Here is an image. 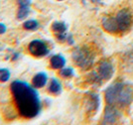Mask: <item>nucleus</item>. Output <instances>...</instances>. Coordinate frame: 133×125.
<instances>
[{
    "label": "nucleus",
    "instance_id": "2",
    "mask_svg": "<svg viewBox=\"0 0 133 125\" xmlns=\"http://www.w3.org/2000/svg\"><path fill=\"white\" fill-rule=\"evenodd\" d=\"M106 102L112 106H125L133 99V87L127 83H114L106 89Z\"/></svg>",
    "mask_w": 133,
    "mask_h": 125
},
{
    "label": "nucleus",
    "instance_id": "3",
    "mask_svg": "<svg viewBox=\"0 0 133 125\" xmlns=\"http://www.w3.org/2000/svg\"><path fill=\"white\" fill-rule=\"evenodd\" d=\"M133 22L132 14L128 10H121L114 17L106 18L102 22L103 28L110 33H122L131 27Z\"/></svg>",
    "mask_w": 133,
    "mask_h": 125
},
{
    "label": "nucleus",
    "instance_id": "17",
    "mask_svg": "<svg viewBox=\"0 0 133 125\" xmlns=\"http://www.w3.org/2000/svg\"><path fill=\"white\" fill-rule=\"evenodd\" d=\"M6 30H7V28H6L5 25L3 23H0V35L4 34L6 32Z\"/></svg>",
    "mask_w": 133,
    "mask_h": 125
},
{
    "label": "nucleus",
    "instance_id": "4",
    "mask_svg": "<svg viewBox=\"0 0 133 125\" xmlns=\"http://www.w3.org/2000/svg\"><path fill=\"white\" fill-rule=\"evenodd\" d=\"M114 69L109 62H102L99 65L97 71L91 74V81L96 83H102L104 81L110 80V77L113 76Z\"/></svg>",
    "mask_w": 133,
    "mask_h": 125
},
{
    "label": "nucleus",
    "instance_id": "9",
    "mask_svg": "<svg viewBox=\"0 0 133 125\" xmlns=\"http://www.w3.org/2000/svg\"><path fill=\"white\" fill-rule=\"evenodd\" d=\"M48 76L46 73H38L32 78V85L35 88H42L47 84Z\"/></svg>",
    "mask_w": 133,
    "mask_h": 125
},
{
    "label": "nucleus",
    "instance_id": "5",
    "mask_svg": "<svg viewBox=\"0 0 133 125\" xmlns=\"http://www.w3.org/2000/svg\"><path fill=\"white\" fill-rule=\"evenodd\" d=\"M74 62L81 68H89L94 63V56L89 50L85 48H78L72 53Z\"/></svg>",
    "mask_w": 133,
    "mask_h": 125
},
{
    "label": "nucleus",
    "instance_id": "16",
    "mask_svg": "<svg viewBox=\"0 0 133 125\" xmlns=\"http://www.w3.org/2000/svg\"><path fill=\"white\" fill-rule=\"evenodd\" d=\"M19 6H30L31 5V0H17Z\"/></svg>",
    "mask_w": 133,
    "mask_h": 125
},
{
    "label": "nucleus",
    "instance_id": "13",
    "mask_svg": "<svg viewBox=\"0 0 133 125\" xmlns=\"http://www.w3.org/2000/svg\"><path fill=\"white\" fill-rule=\"evenodd\" d=\"M30 13V6H19L18 13H17V18L22 20L25 19Z\"/></svg>",
    "mask_w": 133,
    "mask_h": 125
},
{
    "label": "nucleus",
    "instance_id": "11",
    "mask_svg": "<svg viewBox=\"0 0 133 125\" xmlns=\"http://www.w3.org/2000/svg\"><path fill=\"white\" fill-rule=\"evenodd\" d=\"M48 90L50 93L55 94V95L60 94L62 93V84L60 81H58L57 78H52L50 84H49V87H48Z\"/></svg>",
    "mask_w": 133,
    "mask_h": 125
},
{
    "label": "nucleus",
    "instance_id": "1",
    "mask_svg": "<svg viewBox=\"0 0 133 125\" xmlns=\"http://www.w3.org/2000/svg\"><path fill=\"white\" fill-rule=\"evenodd\" d=\"M10 89L21 116L31 119L41 112V99L33 85L22 81H14L10 85Z\"/></svg>",
    "mask_w": 133,
    "mask_h": 125
},
{
    "label": "nucleus",
    "instance_id": "18",
    "mask_svg": "<svg viewBox=\"0 0 133 125\" xmlns=\"http://www.w3.org/2000/svg\"><path fill=\"white\" fill-rule=\"evenodd\" d=\"M19 53H14L13 54V56H12V61H16V60H18L19 59Z\"/></svg>",
    "mask_w": 133,
    "mask_h": 125
},
{
    "label": "nucleus",
    "instance_id": "15",
    "mask_svg": "<svg viewBox=\"0 0 133 125\" xmlns=\"http://www.w3.org/2000/svg\"><path fill=\"white\" fill-rule=\"evenodd\" d=\"M60 75H61L63 77H66V78H68V77H71V76H72L74 75H75V71H74V70H72V68H63V69H61V71H60Z\"/></svg>",
    "mask_w": 133,
    "mask_h": 125
},
{
    "label": "nucleus",
    "instance_id": "7",
    "mask_svg": "<svg viewBox=\"0 0 133 125\" xmlns=\"http://www.w3.org/2000/svg\"><path fill=\"white\" fill-rule=\"evenodd\" d=\"M66 29H68L66 25L64 22L56 21L52 25V30L54 31V33H55L56 36H57V38L59 39L60 41H65L68 38Z\"/></svg>",
    "mask_w": 133,
    "mask_h": 125
},
{
    "label": "nucleus",
    "instance_id": "10",
    "mask_svg": "<svg viewBox=\"0 0 133 125\" xmlns=\"http://www.w3.org/2000/svg\"><path fill=\"white\" fill-rule=\"evenodd\" d=\"M51 67L55 70H59V69H63L65 65H66V59L62 56V55H55L51 58L50 61Z\"/></svg>",
    "mask_w": 133,
    "mask_h": 125
},
{
    "label": "nucleus",
    "instance_id": "14",
    "mask_svg": "<svg viewBox=\"0 0 133 125\" xmlns=\"http://www.w3.org/2000/svg\"><path fill=\"white\" fill-rule=\"evenodd\" d=\"M10 78V71L7 69H0V82H6Z\"/></svg>",
    "mask_w": 133,
    "mask_h": 125
},
{
    "label": "nucleus",
    "instance_id": "12",
    "mask_svg": "<svg viewBox=\"0 0 133 125\" xmlns=\"http://www.w3.org/2000/svg\"><path fill=\"white\" fill-rule=\"evenodd\" d=\"M23 28L25 30H28V31H35L39 28V22L35 19H32V20H27V21L24 22L23 24Z\"/></svg>",
    "mask_w": 133,
    "mask_h": 125
},
{
    "label": "nucleus",
    "instance_id": "8",
    "mask_svg": "<svg viewBox=\"0 0 133 125\" xmlns=\"http://www.w3.org/2000/svg\"><path fill=\"white\" fill-rule=\"evenodd\" d=\"M118 116H119V114H118L117 109L114 106L109 105V107H107L105 110V114H104V118H103V123L104 124L115 123L117 121Z\"/></svg>",
    "mask_w": 133,
    "mask_h": 125
},
{
    "label": "nucleus",
    "instance_id": "6",
    "mask_svg": "<svg viewBox=\"0 0 133 125\" xmlns=\"http://www.w3.org/2000/svg\"><path fill=\"white\" fill-rule=\"evenodd\" d=\"M28 51L30 52V54L33 55L34 57H45L50 53V50L48 48L47 44L42 40H33L28 46Z\"/></svg>",
    "mask_w": 133,
    "mask_h": 125
},
{
    "label": "nucleus",
    "instance_id": "19",
    "mask_svg": "<svg viewBox=\"0 0 133 125\" xmlns=\"http://www.w3.org/2000/svg\"><path fill=\"white\" fill-rule=\"evenodd\" d=\"M59 1H62V0H59Z\"/></svg>",
    "mask_w": 133,
    "mask_h": 125
}]
</instances>
